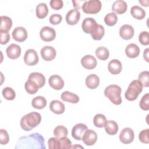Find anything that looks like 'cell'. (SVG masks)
<instances>
[{"mask_svg": "<svg viewBox=\"0 0 149 149\" xmlns=\"http://www.w3.org/2000/svg\"><path fill=\"white\" fill-rule=\"evenodd\" d=\"M130 14L134 18L137 20H142L146 16L145 10L137 5L133 6L131 8Z\"/></svg>", "mask_w": 149, "mask_h": 149, "instance_id": "obj_28", "label": "cell"}, {"mask_svg": "<svg viewBox=\"0 0 149 149\" xmlns=\"http://www.w3.org/2000/svg\"><path fill=\"white\" fill-rule=\"evenodd\" d=\"M62 101L72 104H76L79 101V97L77 95L68 91L63 92L61 95Z\"/></svg>", "mask_w": 149, "mask_h": 149, "instance_id": "obj_25", "label": "cell"}, {"mask_svg": "<svg viewBox=\"0 0 149 149\" xmlns=\"http://www.w3.org/2000/svg\"><path fill=\"white\" fill-rule=\"evenodd\" d=\"M95 55L100 60H107L109 56L108 49L104 47H98L95 50Z\"/></svg>", "mask_w": 149, "mask_h": 149, "instance_id": "obj_33", "label": "cell"}, {"mask_svg": "<svg viewBox=\"0 0 149 149\" xmlns=\"http://www.w3.org/2000/svg\"><path fill=\"white\" fill-rule=\"evenodd\" d=\"M50 110L54 113L59 115L65 112V107L63 102L59 100H53L49 104Z\"/></svg>", "mask_w": 149, "mask_h": 149, "instance_id": "obj_23", "label": "cell"}, {"mask_svg": "<svg viewBox=\"0 0 149 149\" xmlns=\"http://www.w3.org/2000/svg\"><path fill=\"white\" fill-rule=\"evenodd\" d=\"M28 79H31L34 81L38 85L39 88L43 87L45 83V77L41 73L39 72H33L30 74Z\"/></svg>", "mask_w": 149, "mask_h": 149, "instance_id": "obj_26", "label": "cell"}, {"mask_svg": "<svg viewBox=\"0 0 149 149\" xmlns=\"http://www.w3.org/2000/svg\"><path fill=\"white\" fill-rule=\"evenodd\" d=\"M49 86L54 90H59L64 86V81L62 78L57 74H54L49 77L48 79Z\"/></svg>", "mask_w": 149, "mask_h": 149, "instance_id": "obj_18", "label": "cell"}, {"mask_svg": "<svg viewBox=\"0 0 149 149\" xmlns=\"http://www.w3.org/2000/svg\"><path fill=\"white\" fill-rule=\"evenodd\" d=\"M36 16L38 19L45 18L48 13V8L45 3H40L36 6Z\"/></svg>", "mask_w": 149, "mask_h": 149, "instance_id": "obj_30", "label": "cell"}, {"mask_svg": "<svg viewBox=\"0 0 149 149\" xmlns=\"http://www.w3.org/2000/svg\"><path fill=\"white\" fill-rule=\"evenodd\" d=\"M40 54L42 58L46 61H51L55 59L56 52L55 49L51 46H45L41 48Z\"/></svg>", "mask_w": 149, "mask_h": 149, "instance_id": "obj_13", "label": "cell"}, {"mask_svg": "<svg viewBox=\"0 0 149 149\" xmlns=\"http://www.w3.org/2000/svg\"><path fill=\"white\" fill-rule=\"evenodd\" d=\"M121 88L116 84H111L107 86L104 90V95L112 103L118 105L122 103Z\"/></svg>", "mask_w": 149, "mask_h": 149, "instance_id": "obj_3", "label": "cell"}, {"mask_svg": "<svg viewBox=\"0 0 149 149\" xmlns=\"http://www.w3.org/2000/svg\"><path fill=\"white\" fill-rule=\"evenodd\" d=\"M86 86L90 89L96 88L100 84V78L95 74H89L85 80Z\"/></svg>", "mask_w": 149, "mask_h": 149, "instance_id": "obj_24", "label": "cell"}, {"mask_svg": "<svg viewBox=\"0 0 149 149\" xmlns=\"http://www.w3.org/2000/svg\"><path fill=\"white\" fill-rule=\"evenodd\" d=\"M102 7V4L99 0H90L85 1L81 6L83 11L86 14H96L98 13Z\"/></svg>", "mask_w": 149, "mask_h": 149, "instance_id": "obj_6", "label": "cell"}, {"mask_svg": "<svg viewBox=\"0 0 149 149\" xmlns=\"http://www.w3.org/2000/svg\"><path fill=\"white\" fill-rule=\"evenodd\" d=\"M106 133L109 135H115L118 131V125L114 120H107L104 126Z\"/></svg>", "mask_w": 149, "mask_h": 149, "instance_id": "obj_27", "label": "cell"}, {"mask_svg": "<svg viewBox=\"0 0 149 149\" xmlns=\"http://www.w3.org/2000/svg\"><path fill=\"white\" fill-rule=\"evenodd\" d=\"M82 140L86 146H93L97 140V134L95 131L87 129L83 135Z\"/></svg>", "mask_w": 149, "mask_h": 149, "instance_id": "obj_11", "label": "cell"}, {"mask_svg": "<svg viewBox=\"0 0 149 149\" xmlns=\"http://www.w3.org/2000/svg\"><path fill=\"white\" fill-rule=\"evenodd\" d=\"M62 20V17L59 14H53L49 19V21L51 24L53 25L59 24Z\"/></svg>", "mask_w": 149, "mask_h": 149, "instance_id": "obj_45", "label": "cell"}, {"mask_svg": "<svg viewBox=\"0 0 149 149\" xmlns=\"http://www.w3.org/2000/svg\"><path fill=\"white\" fill-rule=\"evenodd\" d=\"M148 132L149 129H146L141 130L139 134V140L144 144H148L149 143V140H148Z\"/></svg>", "mask_w": 149, "mask_h": 149, "instance_id": "obj_42", "label": "cell"}, {"mask_svg": "<svg viewBox=\"0 0 149 149\" xmlns=\"http://www.w3.org/2000/svg\"><path fill=\"white\" fill-rule=\"evenodd\" d=\"M107 122V119L105 115L101 113H98L95 115L93 119V123L97 127H104Z\"/></svg>", "mask_w": 149, "mask_h": 149, "instance_id": "obj_34", "label": "cell"}, {"mask_svg": "<svg viewBox=\"0 0 149 149\" xmlns=\"http://www.w3.org/2000/svg\"><path fill=\"white\" fill-rule=\"evenodd\" d=\"M68 133L67 128L62 125L57 126L54 130V135L55 137L61 138L66 137Z\"/></svg>", "mask_w": 149, "mask_h": 149, "instance_id": "obj_36", "label": "cell"}, {"mask_svg": "<svg viewBox=\"0 0 149 149\" xmlns=\"http://www.w3.org/2000/svg\"><path fill=\"white\" fill-rule=\"evenodd\" d=\"M142 90L143 85L141 83L139 80H134L129 84L125 93V97L128 101H134L137 99Z\"/></svg>", "mask_w": 149, "mask_h": 149, "instance_id": "obj_4", "label": "cell"}, {"mask_svg": "<svg viewBox=\"0 0 149 149\" xmlns=\"http://www.w3.org/2000/svg\"><path fill=\"white\" fill-rule=\"evenodd\" d=\"M0 34H1V41H0L1 44L3 45V44H7L9 41L10 38L9 33L8 31L0 30Z\"/></svg>", "mask_w": 149, "mask_h": 149, "instance_id": "obj_44", "label": "cell"}, {"mask_svg": "<svg viewBox=\"0 0 149 149\" xmlns=\"http://www.w3.org/2000/svg\"><path fill=\"white\" fill-rule=\"evenodd\" d=\"M127 9L126 2L123 0H118L115 1L112 6V10L115 14L121 15L125 13Z\"/></svg>", "mask_w": 149, "mask_h": 149, "instance_id": "obj_20", "label": "cell"}, {"mask_svg": "<svg viewBox=\"0 0 149 149\" xmlns=\"http://www.w3.org/2000/svg\"><path fill=\"white\" fill-rule=\"evenodd\" d=\"M81 64L83 67L87 69H93L97 66L96 59L91 55H86L81 59Z\"/></svg>", "mask_w": 149, "mask_h": 149, "instance_id": "obj_19", "label": "cell"}, {"mask_svg": "<svg viewBox=\"0 0 149 149\" xmlns=\"http://www.w3.org/2000/svg\"><path fill=\"white\" fill-rule=\"evenodd\" d=\"M139 40L143 45H148L149 44V33L147 31H141L139 36Z\"/></svg>", "mask_w": 149, "mask_h": 149, "instance_id": "obj_41", "label": "cell"}, {"mask_svg": "<svg viewBox=\"0 0 149 149\" xmlns=\"http://www.w3.org/2000/svg\"><path fill=\"white\" fill-rule=\"evenodd\" d=\"M108 69L111 74H118L121 72L122 70V65L118 59H113L108 63Z\"/></svg>", "mask_w": 149, "mask_h": 149, "instance_id": "obj_21", "label": "cell"}, {"mask_svg": "<svg viewBox=\"0 0 149 149\" xmlns=\"http://www.w3.org/2000/svg\"><path fill=\"white\" fill-rule=\"evenodd\" d=\"M84 2H85L84 1H82V0H81V1H72V2L73 3V6L75 8V9H76L77 10H78V9H80L81 8L80 4L83 2L84 3Z\"/></svg>", "mask_w": 149, "mask_h": 149, "instance_id": "obj_47", "label": "cell"}, {"mask_svg": "<svg viewBox=\"0 0 149 149\" xmlns=\"http://www.w3.org/2000/svg\"><path fill=\"white\" fill-rule=\"evenodd\" d=\"M87 129V126L84 123H77L75 125L72 129V136L77 140H82L83 135L84 132Z\"/></svg>", "mask_w": 149, "mask_h": 149, "instance_id": "obj_12", "label": "cell"}, {"mask_svg": "<svg viewBox=\"0 0 149 149\" xmlns=\"http://www.w3.org/2000/svg\"><path fill=\"white\" fill-rule=\"evenodd\" d=\"M80 18V12L76 9H73L70 10L66 15V22L69 25H75L76 24Z\"/></svg>", "mask_w": 149, "mask_h": 149, "instance_id": "obj_14", "label": "cell"}, {"mask_svg": "<svg viewBox=\"0 0 149 149\" xmlns=\"http://www.w3.org/2000/svg\"><path fill=\"white\" fill-rule=\"evenodd\" d=\"M9 136L7 131L5 129H0V143L1 144H6L9 143Z\"/></svg>", "mask_w": 149, "mask_h": 149, "instance_id": "obj_43", "label": "cell"}, {"mask_svg": "<svg viewBox=\"0 0 149 149\" xmlns=\"http://www.w3.org/2000/svg\"><path fill=\"white\" fill-rule=\"evenodd\" d=\"M6 53L9 58L16 59L18 58L21 54V48L16 44H11L6 48Z\"/></svg>", "mask_w": 149, "mask_h": 149, "instance_id": "obj_16", "label": "cell"}, {"mask_svg": "<svg viewBox=\"0 0 149 149\" xmlns=\"http://www.w3.org/2000/svg\"><path fill=\"white\" fill-rule=\"evenodd\" d=\"M139 3H140L141 4L142 6H148V1H140L139 0Z\"/></svg>", "mask_w": 149, "mask_h": 149, "instance_id": "obj_49", "label": "cell"}, {"mask_svg": "<svg viewBox=\"0 0 149 149\" xmlns=\"http://www.w3.org/2000/svg\"><path fill=\"white\" fill-rule=\"evenodd\" d=\"M26 91L30 94H34L38 90V86L37 83L31 79H28L24 84Z\"/></svg>", "mask_w": 149, "mask_h": 149, "instance_id": "obj_31", "label": "cell"}, {"mask_svg": "<svg viewBox=\"0 0 149 149\" xmlns=\"http://www.w3.org/2000/svg\"><path fill=\"white\" fill-rule=\"evenodd\" d=\"M49 149H69L72 148V141L67 137H51L48 141Z\"/></svg>", "mask_w": 149, "mask_h": 149, "instance_id": "obj_5", "label": "cell"}, {"mask_svg": "<svg viewBox=\"0 0 149 149\" xmlns=\"http://www.w3.org/2000/svg\"><path fill=\"white\" fill-rule=\"evenodd\" d=\"M3 97L7 100H13L15 98L16 93L15 90L9 87H5L2 91Z\"/></svg>", "mask_w": 149, "mask_h": 149, "instance_id": "obj_38", "label": "cell"}, {"mask_svg": "<svg viewBox=\"0 0 149 149\" xmlns=\"http://www.w3.org/2000/svg\"><path fill=\"white\" fill-rule=\"evenodd\" d=\"M49 5L53 9L59 10L63 7V3L62 0H51L49 2Z\"/></svg>", "mask_w": 149, "mask_h": 149, "instance_id": "obj_46", "label": "cell"}, {"mask_svg": "<svg viewBox=\"0 0 149 149\" xmlns=\"http://www.w3.org/2000/svg\"><path fill=\"white\" fill-rule=\"evenodd\" d=\"M25 64L28 66H34L36 65L39 61L37 52L33 49H27L23 58Z\"/></svg>", "mask_w": 149, "mask_h": 149, "instance_id": "obj_8", "label": "cell"}, {"mask_svg": "<svg viewBox=\"0 0 149 149\" xmlns=\"http://www.w3.org/2000/svg\"><path fill=\"white\" fill-rule=\"evenodd\" d=\"M118 21V16L113 12H111L105 15L104 17V22L108 26H114Z\"/></svg>", "mask_w": 149, "mask_h": 149, "instance_id": "obj_37", "label": "cell"}, {"mask_svg": "<svg viewBox=\"0 0 149 149\" xmlns=\"http://www.w3.org/2000/svg\"><path fill=\"white\" fill-rule=\"evenodd\" d=\"M15 148L45 149V140L40 133H34L29 136H22L18 140Z\"/></svg>", "mask_w": 149, "mask_h": 149, "instance_id": "obj_1", "label": "cell"}, {"mask_svg": "<svg viewBox=\"0 0 149 149\" xmlns=\"http://www.w3.org/2000/svg\"><path fill=\"white\" fill-rule=\"evenodd\" d=\"M120 141L125 144L131 143L134 138V132L132 129L130 127H125L121 131L119 136Z\"/></svg>", "mask_w": 149, "mask_h": 149, "instance_id": "obj_9", "label": "cell"}, {"mask_svg": "<svg viewBox=\"0 0 149 149\" xmlns=\"http://www.w3.org/2000/svg\"><path fill=\"white\" fill-rule=\"evenodd\" d=\"M12 36L15 41L23 42L27 38V32L23 27H17L13 30Z\"/></svg>", "mask_w": 149, "mask_h": 149, "instance_id": "obj_15", "label": "cell"}, {"mask_svg": "<svg viewBox=\"0 0 149 149\" xmlns=\"http://www.w3.org/2000/svg\"><path fill=\"white\" fill-rule=\"evenodd\" d=\"M98 24L95 19L92 17H86L82 22L81 28L86 34H91L97 28Z\"/></svg>", "mask_w": 149, "mask_h": 149, "instance_id": "obj_10", "label": "cell"}, {"mask_svg": "<svg viewBox=\"0 0 149 149\" xmlns=\"http://www.w3.org/2000/svg\"><path fill=\"white\" fill-rule=\"evenodd\" d=\"M40 36L42 41L49 42L55 38L56 32L53 28L49 26H44L40 30Z\"/></svg>", "mask_w": 149, "mask_h": 149, "instance_id": "obj_7", "label": "cell"}, {"mask_svg": "<svg viewBox=\"0 0 149 149\" xmlns=\"http://www.w3.org/2000/svg\"><path fill=\"white\" fill-rule=\"evenodd\" d=\"M140 52V50L137 45L130 43L125 48V54L128 58H134L137 57Z\"/></svg>", "mask_w": 149, "mask_h": 149, "instance_id": "obj_22", "label": "cell"}, {"mask_svg": "<svg viewBox=\"0 0 149 149\" xmlns=\"http://www.w3.org/2000/svg\"><path fill=\"white\" fill-rule=\"evenodd\" d=\"M138 80L141 83L143 87L149 86V72L147 70L141 72L138 77Z\"/></svg>", "mask_w": 149, "mask_h": 149, "instance_id": "obj_39", "label": "cell"}, {"mask_svg": "<svg viewBox=\"0 0 149 149\" xmlns=\"http://www.w3.org/2000/svg\"><path fill=\"white\" fill-rule=\"evenodd\" d=\"M134 33L133 27L129 24H123L119 29V36L125 40L131 39L133 37Z\"/></svg>", "mask_w": 149, "mask_h": 149, "instance_id": "obj_17", "label": "cell"}, {"mask_svg": "<svg viewBox=\"0 0 149 149\" xmlns=\"http://www.w3.org/2000/svg\"><path fill=\"white\" fill-rule=\"evenodd\" d=\"M139 106L144 111H148L149 109V93H146L142 97Z\"/></svg>", "mask_w": 149, "mask_h": 149, "instance_id": "obj_40", "label": "cell"}, {"mask_svg": "<svg viewBox=\"0 0 149 149\" xmlns=\"http://www.w3.org/2000/svg\"><path fill=\"white\" fill-rule=\"evenodd\" d=\"M31 105L36 109H42L46 107L47 100L42 96L36 97L31 101Z\"/></svg>", "mask_w": 149, "mask_h": 149, "instance_id": "obj_29", "label": "cell"}, {"mask_svg": "<svg viewBox=\"0 0 149 149\" xmlns=\"http://www.w3.org/2000/svg\"><path fill=\"white\" fill-rule=\"evenodd\" d=\"M148 51H149V48H146L143 52V58L147 62H149V59H148Z\"/></svg>", "mask_w": 149, "mask_h": 149, "instance_id": "obj_48", "label": "cell"}, {"mask_svg": "<svg viewBox=\"0 0 149 149\" xmlns=\"http://www.w3.org/2000/svg\"><path fill=\"white\" fill-rule=\"evenodd\" d=\"M41 121V116L40 113L36 112H31L21 118L20 125L23 130L28 132L38 126Z\"/></svg>", "mask_w": 149, "mask_h": 149, "instance_id": "obj_2", "label": "cell"}, {"mask_svg": "<svg viewBox=\"0 0 149 149\" xmlns=\"http://www.w3.org/2000/svg\"><path fill=\"white\" fill-rule=\"evenodd\" d=\"M12 26V19L6 16H1V27L0 30L9 31Z\"/></svg>", "mask_w": 149, "mask_h": 149, "instance_id": "obj_32", "label": "cell"}, {"mask_svg": "<svg viewBox=\"0 0 149 149\" xmlns=\"http://www.w3.org/2000/svg\"><path fill=\"white\" fill-rule=\"evenodd\" d=\"M105 34L104 27L101 25L98 24L95 30L91 34V37L94 40H100L104 37Z\"/></svg>", "mask_w": 149, "mask_h": 149, "instance_id": "obj_35", "label": "cell"}]
</instances>
